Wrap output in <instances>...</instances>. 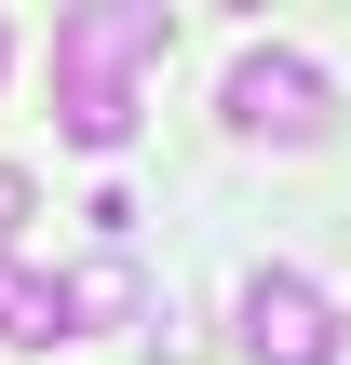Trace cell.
Segmentation results:
<instances>
[{
    "instance_id": "1",
    "label": "cell",
    "mask_w": 351,
    "mask_h": 365,
    "mask_svg": "<svg viewBox=\"0 0 351 365\" xmlns=\"http://www.w3.org/2000/svg\"><path fill=\"white\" fill-rule=\"evenodd\" d=\"M162 41H176L162 0H81V14H54V135L68 149H122L135 135V81L162 68Z\"/></svg>"
},
{
    "instance_id": "2",
    "label": "cell",
    "mask_w": 351,
    "mask_h": 365,
    "mask_svg": "<svg viewBox=\"0 0 351 365\" xmlns=\"http://www.w3.org/2000/svg\"><path fill=\"white\" fill-rule=\"evenodd\" d=\"M230 122H243V135H271V149H311V135L338 122V95H325V68H311V54H271V41H257V54L230 68Z\"/></svg>"
},
{
    "instance_id": "3",
    "label": "cell",
    "mask_w": 351,
    "mask_h": 365,
    "mask_svg": "<svg viewBox=\"0 0 351 365\" xmlns=\"http://www.w3.org/2000/svg\"><path fill=\"white\" fill-rule=\"evenodd\" d=\"M243 352L257 365H325L338 352V312H325L298 271H257V284H243Z\"/></svg>"
},
{
    "instance_id": "4",
    "label": "cell",
    "mask_w": 351,
    "mask_h": 365,
    "mask_svg": "<svg viewBox=\"0 0 351 365\" xmlns=\"http://www.w3.org/2000/svg\"><path fill=\"white\" fill-rule=\"evenodd\" d=\"M122 312H135V257H122V244L81 257V271L54 284V325H68V339H81V325H122Z\"/></svg>"
},
{
    "instance_id": "5",
    "label": "cell",
    "mask_w": 351,
    "mask_h": 365,
    "mask_svg": "<svg viewBox=\"0 0 351 365\" xmlns=\"http://www.w3.org/2000/svg\"><path fill=\"white\" fill-rule=\"evenodd\" d=\"M54 339H68V325H54V284L0 257V352H54Z\"/></svg>"
},
{
    "instance_id": "6",
    "label": "cell",
    "mask_w": 351,
    "mask_h": 365,
    "mask_svg": "<svg viewBox=\"0 0 351 365\" xmlns=\"http://www.w3.org/2000/svg\"><path fill=\"white\" fill-rule=\"evenodd\" d=\"M14 230H27V176L0 163V257H14Z\"/></svg>"
},
{
    "instance_id": "7",
    "label": "cell",
    "mask_w": 351,
    "mask_h": 365,
    "mask_svg": "<svg viewBox=\"0 0 351 365\" xmlns=\"http://www.w3.org/2000/svg\"><path fill=\"white\" fill-rule=\"evenodd\" d=\"M0 54H14V27H0Z\"/></svg>"
},
{
    "instance_id": "8",
    "label": "cell",
    "mask_w": 351,
    "mask_h": 365,
    "mask_svg": "<svg viewBox=\"0 0 351 365\" xmlns=\"http://www.w3.org/2000/svg\"><path fill=\"white\" fill-rule=\"evenodd\" d=\"M338 339H351V325H338Z\"/></svg>"
}]
</instances>
